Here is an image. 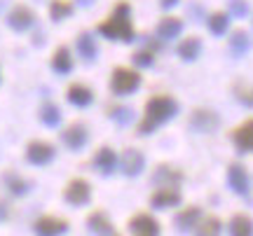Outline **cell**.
Segmentation results:
<instances>
[{
  "mask_svg": "<svg viewBox=\"0 0 253 236\" xmlns=\"http://www.w3.org/2000/svg\"><path fill=\"white\" fill-rule=\"evenodd\" d=\"M173 112H176V101L171 96H153L145 103V115H143V122L138 124V134L155 131L162 122H167L171 117Z\"/></svg>",
  "mask_w": 253,
  "mask_h": 236,
  "instance_id": "obj_1",
  "label": "cell"
},
{
  "mask_svg": "<svg viewBox=\"0 0 253 236\" xmlns=\"http://www.w3.org/2000/svg\"><path fill=\"white\" fill-rule=\"evenodd\" d=\"M129 7H126L125 2L118 5V9L113 12V17L106 21V24H101L99 31L101 33H106L108 37H120V40H131L134 35V31H131V24H129Z\"/></svg>",
  "mask_w": 253,
  "mask_h": 236,
  "instance_id": "obj_2",
  "label": "cell"
},
{
  "mask_svg": "<svg viewBox=\"0 0 253 236\" xmlns=\"http://www.w3.org/2000/svg\"><path fill=\"white\" fill-rule=\"evenodd\" d=\"M138 82L141 77L134 73V70H129V68H118L113 77H110V89L115 91V94H129V91H134L138 87Z\"/></svg>",
  "mask_w": 253,
  "mask_h": 236,
  "instance_id": "obj_3",
  "label": "cell"
},
{
  "mask_svg": "<svg viewBox=\"0 0 253 236\" xmlns=\"http://www.w3.org/2000/svg\"><path fill=\"white\" fill-rule=\"evenodd\" d=\"M129 232L134 236H160V225L153 215L148 213H138L129 220Z\"/></svg>",
  "mask_w": 253,
  "mask_h": 236,
  "instance_id": "obj_4",
  "label": "cell"
},
{
  "mask_svg": "<svg viewBox=\"0 0 253 236\" xmlns=\"http://www.w3.org/2000/svg\"><path fill=\"white\" fill-rule=\"evenodd\" d=\"M89 182L82 180V178H75V180H71L68 185H66V192H63V197H66V201H71V203H75V206H80V203H87L89 201Z\"/></svg>",
  "mask_w": 253,
  "mask_h": 236,
  "instance_id": "obj_5",
  "label": "cell"
},
{
  "mask_svg": "<svg viewBox=\"0 0 253 236\" xmlns=\"http://www.w3.org/2000/svg\"><path fill=\"white\" fill-rule=\"evenodd\" d=\"M28 162L33 164H47L52 162V157H54V147L45 143V140H33L31 145H28Z\"/></svg>",
  "mask_w": 253,
  "mask_h": 236,
  "instance_id": "obj_6",
  "label": "cell"
},
{
  "mask_svg": "<svg viewBox=\"0 0 253 236\" xmlns=\"http://www.w3.org/2000/svg\"><path fill=\"white\" fill-rule=\"evenodd\" d=\"M36 232L40 236H59L66 232V222L61 218H52V215H45L36 222Z\"/></svg>",
  "mask_w": 253,
  "mask_h": 236,
  "instance_id": "obj_7",
  "label": "cell"
},
{
  "mask_svg": "<svg viewBox=\"0 0 253 236\" xmlns=\"http://www.w3.org/2000/svg\"><path fill=\"white\" fill-rule=\"evenodd\" d=\"M227 178H230V185L237 194H249V175H246V169L242 164H232Z\"/></svg>",
  "mask_w": 253,
  "mask_h": 236,
  "instance_id": "obj_8",
  "label": "cell"
},
{
  "mask_svg": "<svg viewBox=\"0 0 253 236\" xmlns=\"http://www.w3.org/2000/svg\"><path fill=\"white\" fill-rule=\"evenodd\" d=\"M150 201H153L155 208H169V206H176L181 201V192L173 190V187H160Z\"/></svg>",
  "mask_w": 253,
  "mask_h": 236,
  "instance_id": "obj_9",
  "label": "cell"
},
{
  "mask_svg": "<svg viewBox=\"0 0 253 236\" xmlns=\"http://www.w3.org/2000/svg\"><path fill=\"white\" fill-rule=\"evenodd\" d=\"M232 140L237 143L239 150H244V152H253V119L244 122L242 127L237 129L235 134H232Z\"/></svg>",
  "mask_w": 253,
  "mask_h": 236,
  "instance_id": "obj_10",
  "label": "cell"
},
{
  "mask_svg": "<svg viewBox=\"0 0 253 236\" xmlns=\"http://www.w3.org/2000/svg\"><path fill=\"white\" fill-rule=\"evenodd\" d=\"M120 164H122V171L126 175H136V173H141V169H143V155L138 150H125Z\"/></svg>",
  "mask_w": 253,
  "mask_h": 236,
  "instance_id": "obj_11",
  "label": "cell"
},
{
  "mask_svg": "<svg viewBox=\"0 0 253 236\" xmlns=\"http://www.w3.org/2000/svg\"><path fill=\"white\" fill-rule=\"evenodd\" d=\"M190 124L197 129V131H211V129L218 127V117L211 112V110H195Z\"/></svg>",
  "mask_w": 253,
  "mask_h": 236,
  "instance_id": "obj_12",
  "label": "cell"
},
{
  "mask_svg": "<svg viewBox=\"0 0 253 236\" xmlns=\"http://www.w3.org/2000/svg\"><path fill=\"white\" fill-rule=\"evenodd\" d=\"M63 140H66V145L73 147V150H80L84 143H87V131L82 124H71V127L63 131Z\"/></svg>",
  "mask_w": 253,
  "mask_h": 236,
  "instance_id": "obj_13",
  "label": "cell"
},
{
  "mask_svg": "<svg viewBox=\"0 0 253 236\" xmlns=\"http://www.w3.org/2000/svg\"><path fill=\"white\" fill-rule=\"evenodd\" d=\"M115 164H118V159H115V152L110 147H101L99 152H96V157H94V166L101 173H113Z\"/></svg>",
  "mask_w": 253,
  "mask_h": 236,
  "instance_id": "obj_14",
  "label": "cell"
},
{
  "mask_svg": "<svg viewBox=\"0 0 253 236\" xmlns=\"http://www.w3.org/2000/svg\"><path fill=\"white\" fill-rule=\"evenodd\" d=\"M91 99H94V94L84 84H71L68 87V101L75 105H89Z\"/></svg>",
  "mask_w": 253,
  "mask_h": 236,
  "instance_id": "obj_15",
  "label": "cell"
},
{
  "mask_svg": "<svg viewBox=\"0 0 253 236\" xmlns=\"http://www.w3.org/2000/svg\"><path fill=\"white\" fill-rule=\"evenodd\" d=\"M89 229L94 232V234H110L113 232V225H110V220H108V215L106 213H101V210H96V213H91L89 215Z\"/></svg>",
  "mask_w": 253,
  "mask_h": 236,
  "instance_id": "obj_16",
  "label": "cell"
},
{
  "mask_svg": "<svg viewBox=\"0 0 253 236\" xmlns=\"http://www.w3.org/2000/svg\"><path fill=\"white\" fill-rule=\"evenodd\" d=\"M230 232H232V236H253L251 218L244 215V213L235 215V218H232V225H230Z\"/></svg>",
  "mask_w": 253,
  "mask_h": 236,
  "instance_id": "obj_17",
  "label": "cell"
},
{
  "mask_svg": "<svg viewBox=\"0 0 253 236\" xmlns=\"http://www.w3.org/2000/svg\"><path fill=\"white\" fill-rule=\"evenodd\" d=\"M220 234V220L213 218V215H209V218L199 220L197 222V232L195 236H218Z\"/></svg>",
  "mask_w": 253,
  "mask_h": 236,
  "instance_id": "obj_18",
  "label": "cell"
},
{
  "mask_svg": "<svg viewBox=\"0 0 253 236\" xmlns=\"http://www.w3.org/2000/svg\"><path fill=\"white\" fill-rule=\"evenodd\" d=\"M197 220H199V208L190 206V208H185L183 213H178L176 225H178L181 229H192V227H197Z\"/></svg>",
  "mask_w": 253,
  "mask_h": 236,
  "instance_id": "obj_19",
  "label": "cell"
},
{
  "mask_svg": "<svg viewBox=\"0 0 253 236\" xmlns=\"http://www.w3.org/2000/svg\"><path fill=\"white\" fill-rule=\"evenodd\" d=\"M40 119L45 122L47 127H56V124L61 122V112H59L56 105L47 103V105H42V110H40Z\"/></svg>",
  "mask_w": 253,
  "mask_h": 236,
  "instance_id": "obj_20",
  "label": "cell"
},
{
  "mask_svg": "<svg viewBox=\"0 0 253 236\" xmlns=\"http://www.w3.org/2000/svg\"><path fill=\"white\" fill-rule=\"evenodd\" d=\"M171 180H173V182H178V180H181V173L169 171L167 166H160V171L155 173V182H160L162 187H173Z\"/></svg>",
  "mask_w": 253,
  "mask_h": 236,
  "instance_id": "obj_21",
  "label": "cell"
},
{
  "mask_svg": "<svg viewBox=\"0 0 253 236\" xmlns=\"http://www.w3.org/2000/svg\"><path fill=\"white\" fill-rule=\"evenodd\" d=\"M5 185H7L9 192H14V194H26V180L19 178L17 173H7V175H5Z\"/></svg>",
  "mask_w": 253,
  "mask_h": 236,
  "instance_id": "obj_22",
  "label": "cell"
},
{
  "mask_svg": "<svg viewBox=\"0 0 253 236\" xmlns=\"http://www.w3.org/2000/svg\"><path fill=\"white\" fill-rule=\"evenodd\" d=\"M178 31H181V21L178 19H164L160 24V35L162 37H173Z\"/></svg>",
  "mask_w": 253,
  "mask_h": 236,
  "instance_id": "obj_23",
  "label": "cell"
},
{
  "mask_svg": "<svg viewBox=\"0 0 253 236\" xmlns=\"http://www.w3.org/2000/svg\"><path fill=\"white\" fill-rule=\"evenodd\" d=\"M52 66H54L56 70H61V73H66V70H71V56H68V49H59L54 54V61H52Z\"/></svg>",
  "mask_w": 253,
  "mask_h": 236,
  "instance_id": "obj_24",
  "label": "cell"
},
{
  "mask_svg": "<svg viewBox=\"0 0 253 236\" xmlns=\"http://www.w3.org/2000/svg\"><path fill=\"white\" fill-rule=\"evenodd\" d=\"M178 52H181L183 59H195V56H197V52H199V42L195 40V37H190V40H185V42L181 45V49H178Z\"/></svg>",
  "mask_w": 253,
  "mask_h": 236,
  "instance_id": "obj_25",
  "label": "cell"
},
{
  "mask_svg": "<svg viewBox=\"0 0 253 236\" xmlns=\"http://www.w3.org/2000/svg\"><path fill=\"white\" fill-rule=\"evenodd\" d=\"M237 99L242 101V103H246V105H253V89L251 87H237Z\"/></svg>",
  "mask_w": 253,
  "mask_h": 236,
  "instance_id": "obj_26",
  "label": "cell"
},
{
  "mask_svg": "<svg viewBox=\"0 0 253 236\" xmlns=\"http://www.w3.org/2000/svg\"><path fill=\"white\" fill-rule=\"evenodd\" d=\"M28 19H31V14H28L26 9H17V12L12 14V24H14V26H26Z\"/></svg>",
  "mask_w": 253,
  "mask_h": 236,
  "instance_id": "obj_27",
  "label": "cell"
},
{
  "mask_svg": "<svg viewBox=\"0 0 253 236\" xmlns=\"http://www.w3.org/2000/svg\"><path fill=\"white\" fill-rule=\"evenodd\" d=\"M225 26H227V19L223 17V14H216V17L211 19V28H213L216 33H223V31H225Z\"/></svg>",
  "mask_w": 253,
  "mask_h": 236,
  "instance_id": "obj_28",
  "label": "cell"
},
{
  "mask_svg": "<svg viewBox=\"0 0 253 236\" xmlns=\"http://www.w3.org/2000/svg\"><path fill=\"white\" fill-rule=\"evenodd\" d=\"M246 47H249V40H246L244 33H237L235 40H232V49H237V52H244Z\"/></svg>",
  "mask_w": 253,
  "mask_h": 236,
  "instance_id": "obj_29",
  "label": "cell"
},
{
  "mask_svg": "<svg viewBox=\"0 0 253 236\" xmlns=\"http://www.w3.org/2000/svg\"><path fill=\"white\" fill-rule=\"evenodd\" d=\"M113 117L118 119L120 124H126V122L131 119V110H129V108H118L115 112H113Z\"/></svg>",
  "mask_w": 253,
  "mask_h": 236,
  "instance_id": "obj_30",
  "label": "cell"
},
{
  "mask_svg": "<svg viewBox=\"0 0 253 236\" xmlns=\"http://www.w3.org/2000/svg\"><path fill=\"white\" fill-rule=\"evenodd\" d=\"M80 49L84 52V56H87V59H91V56H94V52H96V49H94V45H91L89 40H87V35L80 40Z\"/></svg>",
  "mask_w": 253,
  "mask_h": 236,
  "instance_id": "obj_31",
  "label": "cell"
},
{
  "mask_svg": "<svg viewBox=\"0 0 253 236\" xmlns=\"http://www.w3.org/2000/svg\"><path fill=\"white\" fill-rule=\"evenodd\" d=\"M136 64H141V66L153 64V56L148 54V52H138V54H136Z\"/></svg>",
  "mask_w": 253,
  "mask_h": 236,
  "instance_id": "obj_32",
  "label": "cell"
},
{
  "mask_svg": "<svg viewBox=\"0 0 253 236\" xmlns=\"http://www.w3.org/2000/svg\"><path fill=\"white\" fill-rule=\"evenodd\" d=\"M52 12H54V17H61L63 12H68V5H54Z\"/></svg>",
  "mask_w": 253,
  "mask_h": 236,
  "instance_id": "obj_33",
  "label": "cell"
},
{
  "mask_svg": "<svg viewBox=\"0 0 253 236\" xmlns=\"http://www.w3.org/2000/svg\"><path fill=\"white\" fill-rule=\"evenodd\" d=\"M5 213H7V208H5V203H0V218H5Z\"/></svg>",
  "mask_w": 253,
  "mask_h": 236,
  "instance_id": "obj_34",
  "label": "cell"
},
{
  "mask_svg": "<svg viewBox=\"0 0 253 236\" xmlns=\"http://www.w3.org/2000/svg\"><path fill=\"white\" fill-rule=\"evenodd\" d=\"M164 5H173V2H176V0H162Z\"/></svg>",
  "mask_w": 253,
  "mask_h": 236,
  "instance_id": "obj_35",
  "label": "cell"
}]
</instances>
